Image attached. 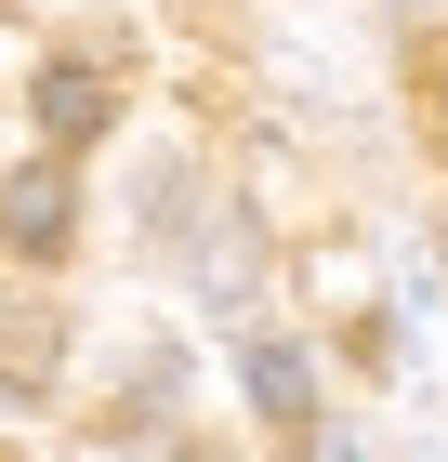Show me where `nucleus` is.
Returning <instances> with one entry per match:
<instances>
[{"label": "nucleus", "mask_w": 448, "mask_h": 462, "mask_svg": "<svg viewBox=\"0 0 448 462\" xmlns=\"http://www.w3.org/2000/svg\"><path fill=\"white\" fill-rule=\"evenodd\" d=\"M198 278H211V304H251V278H264V251L238 238V212H224V225L198 238Z\"/></svg>", "instance_id": "39448f33"}, {"label": "nucleus", "mask_w": 448, "mask_h": 462, "mask_svg": "<svg viewBox=\"0 0 448 462\" xmlns=\"http://www.w3.org/2000/svg\"><path fill=\"white\" fill-rule=\"evenodd\" d=\"M435 145H448V53H435Z\"/></svg>", "instance_id": "0eeeda50"}, {"label": "nucleus", "mask_w": 448, "mask_h": 462, "mask_svg": "<svg viewBox=\"0 0 448 462\" xmlns=\"http://www.w3.org/2000/svg\"><path fill=\"white\" fill-rule=\"evenodd\" d=\"M67 383V304L53 291H27V304H0V396L27 410V396Z\"/></svg>", "instance_id": "f03ea898"}, {"label": "nucleus", "mask_w": 448, "mask_h": 462, "mask_svg": "<svg viewBox=\"0 0 448 462\" xmlns=\"http://www.w3.org/2000/svg\"><path fill=\"white\" fill-rule=\"evenodd\" d=\"M27 106H40V133H53V159H67V145H93L105 119H119V93H105V67H79V53H53Z\"/></svg>", "instance_id": "7ed1b4c3"}, {"label": "nucleus", "mask_w": 448, "mask_h": 462, "mask_svg": "<svg viewBox=\"0 0 448 462\" xmlns=\"http://www.w3.org/2000/svg\"><path fill=\"white\" fill-rule=\"evenodd\" d=\"M304 462H356V436L343 423H304Z\"/></svg>", "instance_id": "423d86ee"}, {"label": "nucleus", "mask_w": 448, "mask_h": 462, "mask_svg": "<svg viewBox=\"0 0 448 462\" xmlns=\"http://www.w3.org/2000/svg\"><path fill=\"white\" fill-rule=\"evenodd\" d=\"M251 410H264L277 436H304L316 423V356L304 344H251Z\"/></svg>", "instance_id": "20e7f679"}, {"label": "nucleus", "mask_w": 448, "mask_h": 462, "mask_svg": "<svg viewBox=\"0 0 448 462\" xmlns=\"http://www.w3.org/2000/svg\"><path fill=\"white\" fill-rule=\"evenodd\" d=\"M79 238V185L67 159H27V172H0V251H27V264H67Z\"/></svg>", "instance_id": "f257e3e1"}]
</instances>
